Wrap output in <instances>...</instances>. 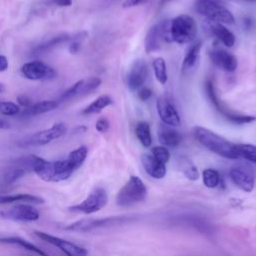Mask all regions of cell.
<instances>
[{
    "instance_id": "e0dca14e",
    "label": "cell",
    "mask_w": 256,
    "mask_h": 256,
    "mask_svg": "<svg viewBox=\"0 0 256 256\" xmlns=\"http://www.w3.org/2000/svg\"><path fill=\"white\" fill-rule=\"evenodd\" d=\"M141 163L148 175L155 179H161L166 175L167 169L165 164L158 161L152 154L144 153L141 155Z\"/></svg>"
},
{
    "instance_id": "30bf717a",
    "label": "cell",
    "mask_w": 256,
    "mask_h": 256,
    "mask_svg": "<svg viewBox=\"0 0 256 256\" xmlns=\"http://www.w3.org/2000/svg\"><path fill=\"white\" fill-rule=\"evenodd\" d=\"M34 233L39 239L57 247L60 251H62L67 256H87L88 254V251L84 247L79 246L63 238H60L42 231H35Z\"/></svg>"
},
{
    "instance_id": "2e32d148",
    "label": "cell",
    "mask_w": 256,
    "mask_h": 256,
    "mask_svg": "<svg viewBox=\"0 0 256 256\" xmlns=\"http://www.w3.org/2000/svg\"><path fill=\"white\" fill-rule=\"evenodd\" d=\"M209 57L212 63L219 69L226 72H234L237 68V58L223 49H214L210 51Z\"/></svg>"
},
{
    "instance_id": "603a6c76",
    "label": "cell",
    "mask_w": 256,
    "mask_h": 256,
    "mask_svg": "<svg viewBox=\"0 0 256 256\" xmlns=\"http://www.w3.org/2000/svg\"><path fill=\"white\" fill-rule=\"evenodd\" d=\"M0 243L2 244H9V245H17L21 247L24 250H27L29 252H33L39 256H48L46 252H44L42 249H40L38 246L34 245L33 243L21 238V237H2L0 238Z\"/></svg>"
},
{
    "instance_id": "f546056e",
    "label": "cell",
    "mask_w": 256,
    "mask_h": 256,
    "mask_svg": "<svg viewBox=\"0 0 256 256\" xmlns=\"http://www.w3.org/2000/svg\"><path fill=\"white\" fill-rule=\"evenodd\" d=\"M83 87H84V79L77 81L74 83L70 88H68L66 91H64L61 96L58 99V102H62L65 100H69L71 98H74L76 96H82L83 94Z\"/></svg>"
},
{
    "instance_id": "52a82bcc",
    "label": "cell",
    "mask_w": 256,
    "mask_h": 256,
    "mask_svg": "<svg viewBox=\"0 0 256 256\" xmlns=\"http://www.w3.org/2000/svg\"><path fill=\"white\" fill-rule=\"evenodd\" d=\"M132 218L127 216H113L99 219H81L74 223H71L65 227V230L75 232H89L99 228H105L124 224L131 221Z\"/></svg>"
},
{
    "instance_id": "60d3db41",
    "label": "cell",
    "mask_w": 256,
    "mask_h": 256,
    "mask_svg": "<svg viewBox=\"0 0 256 256\" xmlns=\"http://www.w3.org/2000/svg\"><path fill=\"white\" fill-rule=\"evenodd\" d=\"M54 2L61 7H68L72 5V0H54Z\"/></svg>"
},
{
    "instance_id": "d4e9b609",
    "label": "cell",
    "mask_w": 256,
    "mask_h": 256,
    "mask_svg": "<svg viewBox=\"0 0 256 256\" xmlns=\"http://www.w3.org/2000/svg\"><path fill=\"white\" fill-rule=\"evenodd\" d=\"M113 103L112 98L107 95H101L98 98H96L92 103H90L83 111L82 113L85 115H89V114H97L99 112H101L104 108H106L107 106L111 105Z\"/></svg>"
},
{
    "instance_id": "4316f807",
    "label": "cell",
    "mask_w": 256,
    "mask_h": 256,
    "mask_svg": "<svg viewBox=\"0 0 256 256\" xmlns=\"http://www.w3.org/2000/svg\"><path fill=\"white\" fill-rule=\"evenodd\" d=\"M152 67H153L154 75L157 81L162 85L166 84L168 80V75H167V67H166L165 60L162 57L155 58L152 62Z\"/></svg>"
},
{
    "instance_id": "277c9868",
    "label": "cell",
    "mask_w": 256,
    "mask_h": 256,
    "mask_svg": "<svg viewBox=\"0 0 256 256\" xmlns=\"http://www.w3.org/2000/svg\"><path fill=\"white\" fill-rule=\"evenodd\" d=\"M194 8L209 21L228 25L235 23L233 14L218 0H196Z\"/></svg>"
},
{
    "instance_id": "d6986e66",
    "label": "cell",
    "mask_w": 256,
    "mask_h": 256,
    "mask_svg": "<svg viewBox=\"0 0 256 256\" xmlns=\"http://www.w3.org/2000/svg\"><path fill=\"white\" fill-rule=\"evenodd\" d=\"M207 27L209 32L214 37H216L221 43H223L226 47H232L235 44V35L223 24L209 21Z\"/></svg>"
},
{
    "instance_id": "1f68e13d",
    "label": "cell",
    "mask_w": 256,
    "mask_h": 256,
    "mask_svg": "<svg viewBox=\"0 0 256 256\" xmlns=\"http://www.w3.org/2000/svg\"><path fill=\"white\" fill-rule=\"evenodd\" d=\"M69 38H70V37H69L68 35H66V34L56 36V37L50 39L49 41H47V42H45V43H42V44H40L39 46H37L36 49H35V51L38 52V53L47 52V51L53 49L54 47L58 46L59 44H61V43H63V42H66L67 40H69Z\"/></svg>"
},
{
    "instance_id": "9a60e30c",
    "label": "cell",
    "mask_w": 256,
    "mask_h": 256,
    "mask_svg": "<svg viewBox=\"0 0 256 256\" xmlns=\"http://www.w3.org/2000/svg\"><path fill=\"white\" fill-rule=\"evenodd\" d=\"M148 76V66L147 63L143 59L136 60L128 73L127 76V84L131 91L139 90L143 87Z\"/></svg>"
},
{
    "instance_id": "7a4b0ae2",
    "label": "cell",
    "mask_w": 256,
    "mask_h": 256,
    "mask_svg": "<svg viewBox=\"0 0 256 256\" xmlns=\"http://www.w3.org/2000/svg\"><path fill=\"white\" fill-rule=\"evenodd\" d=\"M32 171L43 181L61 182L72 176L75 172L67 159L58 161H47L41 157L33 155Z\"/></svg>"
},
{
    "instance_id": "b9f144b4",
    "label": "cell",
    "mask_w": 256,
    "mask_h": 256,
    "mask_svg": "<svg viewBox=\"0 0 256 256\" xmlns=\"http://www.w3.org/2000/svg\"><path fill=\"white\" fill-rule=\"evenodd\" d=\"M9 127H10L9 123H8L6 120L0 118V130H1V129H8Z\"/></svg>"
},
{
    "instance_id": "7bdbcfd3",
    "label": "cell",
    "mask_w": 256,
    "mask_h": 256,
    "mask_svg": "<svg viewBox=\"0 0 256 256\" xmlns=\"http://www.w3.org/2000/svg\"><path fill=\"white\" fill-rule=\"evenodd\" d=\"M234 2H240V3H249V4H255L256 0H231Z\"/></svg>"
},
{
    "instance_id": "f6af8a7d",
    "label": "cell",
    "mask_w": 256,
    "mask_h": 256,
    "mask_svg": "<svg viewBox=\"0 0 256 256\" xmlns=\"http://www.w3.org/2000/svg\"><path fill=\"white\" fill-rule=\"evenodd\" d=\"M5 89H6L5 85H4L3 83H1V82H0V93H3V92L5 91Z\"/></svg>"
},
{
    "instance_id": "d590c367",
    "label": "cell",
    "mask_w": 256,
    "mask_h": 256,
    "mask_svg": "<svg viewBox=\"0 0 256 256\" xmlns=\"http://www.w3.org/2000/svg\"><path fill=\"white\" fill-rule=\"evenodd\" d=\"M152 96V90L148 87H141L138 90V97L141 101H147Z\"/></svg>"
},
{
    "instance_id": "74e56055",
    "label": "cell",
    "mask_w": 256,
    "mask_h": 256,
    "mask_svg": "<svg viewBox=\"0 0 256 256\" xmlns=\"http://www.w3.org/2000/svg\"><path fill=\"white\" fill-rule=\"evenodd\" d=\"M149 0H125L122 4V7L123 8H131V7H135V6L145 4Z\"/></svg>"
},
{
    "instance_id": "bcb514c9",
    "label": "cell",
    "mask_w": 256,
    "mask_h": 256,
    "mask_svg": "<svg viewBox=\"0 0 256 256\" xmlns=\"http://www.w3.org/2000/svg\"><path fill=\"white\" fill-rule=\"evenodd\" d=\"M168 1H170V0H161L159 4H160V6H163V5H165Z\"/></svg>"
},
{
    "instance_id": "ffe728a7",
    "label": "cell",
    "mask_w": 256,
    "mask_h": 256,
    "mask_svg": "<svg viewBox=\"0 0 256 256\" xmlns=\"http://www.w3.org/2000/svg\"><path fill=\"white\" fill-rule=\"evenodd\" d=\"M201 47H202L201 41H196V42L190 44V46L188 47V49L185 53L184 59H183V63H182V71L183 72L190 71L191 69L195 68V66L199 62Z\"/></svg>"
},
{
    "instance_id": "9c48e42d",
    "label": "cell",
    "mask_w": 256,
    "mask_h": 256,
    "mask_svg": "<svg viewBox=\"0 0 256 256\" xmlns=\"http://www.w3.org/2000/svg\"><path fill=\"white\" fill-rule=\"evenodd\" d=\"M107 202L108 196L105 189L98 187L95 188L81 203L71 206L69 210L83 214H92L101 210Z\"/></svg>"
},
{
    "instance_id": "ac0fdd59",
    "label": "cell",
    "mask_w": 256,
    "mask_h": 256,
    "mask_svg": "<svg viewBox=\"0 0 256 256\" xmlns=\"http://www.w3.org/2000/svg\"><path fill=\"white\" fill-rule=\"evenodd\" d=\"M158 140L164 147H177L182 141V135L173 127L160 124L157 131Z\"/></svg>"
},
{
    "instance_id": "f1b7e54d",
    "label": "cell",
    "mask_w": 256,
    "mask_h": 256,
    "mask_svg": "<svg viewBox=\"0 0 256 256\" xmlns=\"http://www.w3.org/2000/svg\"><path fill=\"white\" fill-rule=\"evenodd\" d=\"M203 183L208 188H215L217 187L221 182L220 174L217 170L212 168H207L202 173Z\"/></svg>"
},
{
    "instance_id": "5bb4252c",
    "label": "cell",
    "mask_w": 256,
    "mask_h": 256,
    "mask_svg": "<svg viewBox=\"0 0 256 256\" xmlns=\"http://www.w3.org/2000/svg\"><path fill=\"white\" fill-rule=\"evenodd\" d=\"M158 115L163 124L171 127H177L181 124L180 116L174 105L165 97H159L156 102Z\"/></svg>"
},
{
    "instance_id": "e575fe53",
    "label": "cell",
    "mask_w": 256,
    "mask_h": 256,
    "mask_svg": "<svg viewBox=\"0 0 256 256\" xmlns=\"http://www.w3.org/2000/svg\"><path fill=\"white\" fill-rule=\"evenodd\" d=\"M95 128L98 132L104 133L109 129V121L105 117H101L96 121Z\"/></svg>"
},
{
    "instance_id": "7402d4cb",
    "label": "cell",
    "mask_w": 256,
    "mask_h": 256,
    "mask_svg": "<svg viewBox=\"0 0 256 256\" xmlns=\"http://www.w3.org/2000/svg\"><path fill=\"white\" fill-rule=\"evenodd\" d=\"M58 105H59V102L56 100L40 101L35 104H32L27 108H24L22 112V116H35V115L43 114L56 109Z\"/></svg>"
},
{
    "instance_id": "ba28073f",
    "label": "cell",
    "mask_w": 256,
    "mask_h": 256,
    "mask_svg": "<svg viewBox=\"0 0 256 256\" xmlns=\"http://www.w3.org/2000/svg\"><path fill=\"white\" fill-rule=\"evenodd\" d=\"M67 127L64 123H56L49 129H45L42 131H38L32 135L27 136L19 145L21 147H30V146H43L51 141L60 138L62 135L65 134Z\"/></svg>"
},
{
    "instance_id": "d6a6232c",
    "label": "cell",
    "mask_w": 256,
    "mask_h": 256,
    "mask_svg": "<svg viewBox=\"0 0 256 256\" xmlns=\"http://www.w3.org/2000/svg\"><path fill=\"white\" fill-rule=\"evenodd\" d=\"M151 154L154 158L163 164H166L170 159V153L168 149L164 146H155L151 150Z\"/></svg>"
},
{
    "instance_id": "836d02e7",
    "label": "cell",
    "mask_w": 256,
    "mask_h": 256,
    "mask_svg": "<svg viewBox=\"0 0 256 256\" xmlns=\"http://www.w3.org/2000/svg\"><path fill=\"white\" fill-rule=\"evenodd\" d=\"M20 112L19 105L13 102H0V113L6 116H14Z\"/></svg>"
},
{
    "instance_id": "cb8c5ba5",
    "label": "cell",
    "mask_w": 256,
    "mask_h": 256,
    "mask_svg": "<svg viewBox=\"0 0 256 256\" xmlns=\"http://www.w3.org/2000/svg\"><path fill=\"white\" fill-rule=\"evenodd\" d=\"M135 135L139 142L146 148L152 144V135L150 125L146 121H140L135 126Z\"/></svg>"
},
{
    "instance_id": "ee69618b",
    "label": "cell",
    "mask_w": 256,
    "mask_h": 256,
    "mask_svg": "<svg viewBox=\"0 0 256 256\" xmlns=\"http://www.w3.org/2000/svg\"><path fill=\"white\" fill-rule=\"evenodd\" d=\"M244 24H245V27L247 29H250L251 26H252V20L251 19H245L244 20Z\"/></svg>"
},
{
    "instance_id": "5b68a950",
    "label": "cell",
    "mask_w": 256,
    "mask_h": 256,
    "mask_svg": "<svg viewBox=\"0 0 256 256\" xmlns=\"http://www.w3.org/2000/svg\"><path fill=\"white\" fill-rule=\"evenodd\" d=\"M172 41L178 44L191 43L197 34V24L190 15L182 14L170 20Z\"/></svg>"
},
{
    "instance_id": "4dcf8cb0",
    "label": "cell",
    "mask_w": 256,
    "mask_h": 256,
    "mask_svg": "<svg viewBox=\"0 0 256 256\" xmlns=\"http://www.w3.org/2000/svg\"><path fill=\"white\" fill-rule=\"evenodd\" d=\"M239 158L256 163V146L252 144H237Z\"/></svg>"
},
{
    "instance_id": "83f0119b",
    "label": "cell",
    "mask_w": 256,
    "mask_h": 256,
    "mask_svg": "<svg viewBox=\"0 0 256 256\" xmlns=\"http://www.w3.org/2000/svg\"><path fill=\"white\" fill-rule=\"evenodd\" d=\"M180 169L182 170L183 174L186 178L194 181L199 178V172L197 170V167L186 157H181L179 160Z\"/></svg>"
},
{
    "instance_id": "8992f818",
    "label": "cell",
    "mask_w": 256,
    "mask_h": 256,
    "mask_svg": "<svg viewBox=\"0 0 256 256\" xmlns=\"http://www.w3.org/2000/svg\"><path fill=\"white\" fill-rule=\"evenodd\" d=\"M162 41L173 42L170 32V20L161 21L149 28L144 41L146 53L150 54L158 51L161 48Z\"/></svg>"
},
{
    "instance_id": "8d00e7d4",
    "label": "cell",
    "mask_w": 256,
    "mask_h": 256,
    "mask_svg": "<svg viewBox=\"0 0 256 256\" xmlns=\"http://www.w3.org/2000/svg\"><path fill=\"white\" fill-rule=\"evenodd\" d=\"M17 102L19 104V106H22L24 108H27L29 106H31L33 103H32V99L25 95V94H21V95H18L17 96Z\"/></svg>"
},
{
    "instance_id": "4fadbf2b",
    "label": "cell",
    "mask_w": 256,
    "mask_h": 256,
    "mask_svg": "<svg viewBox=\"0 0 256 256\" xmlns=\"http://www.w3.org/2000/svg\"><path fill=\"white\" fill-rule=\"evenodd\" d=\"M22 75L29 80H50L56 77V71L39 60L27 62L21 67Z\"/></svg>"
},
{
    "instance_id": "8fae6325",
    "label": "cell",
    "mask_w": 256,
    "mask_h": 256,
    "mask_svg": "<svg viewBox=\"0 0 256 256\" xmlns=\"http://www.w3.org/2000/svg\"><path fill=\"white\" fill-rule=\"evenodd\" d=\"M229 176L232 182L242 191L251 192L254 188L255 177L253 169L247 164H237L231 167Z\"/></svg>"
},
{
    "instance_id": "484cf974",
    "label": "cell",
    "mask_w": 256,
    "mask_h": 256,
    "mask_svg": "<svg viewBox=\"0 0 256 256\" xmlns=\"http://www.w3.org/2000/svg\"><path fill=\"white\" fill-rule=\"evenodd\" d=\"M87 154H88V148L86 146H80L77 149L71 151L66 159L69 161V163L72 165V167L76 171L82 166V164L86 160Z\"/></svg>"
},
{
    "instance_id": "6da1fadb",
    "label": "cell",
    "mask_w": 256,
    "mask_h": 256,
    "mask_svg": "<svg viewBox=\"0 0 256 256\" xmlns=\"http://www.w3.org/2000/svg\"><path fill=\"white\" fill-rule=\"evenodd\" d=\"M193 133L196 140L209 151L227 159L239 158L237 144L223 136L201 126L194 127Z\"/></svg>"
},
{
    "instance_id": "44dd1931",
    "label": "cell",
    "mask_w": 256,
    "mask_h": 256,
    "mask_svg": "<svg viewBox=\"0 0 256 256\" xmlns=\"http://www.w3.org/2000/svg\"><path fill=\"white\" fill-rule=\"evenodd\" d=\"M17 202H23L28 204H42L44 203V199L32 195V194H12V195H0V205L5 204H11V203H17Z\"/></svg>"
},
{
    "instance_id": "3957f363",
    "label": "cell",
    "mask_w": 256,
    "mask_h": 256,
    "mask_svg": "<svg viewBox=\"0 0 256 256\" xmlns=\"http://www.w3.org/2000/svg\"><path fill=\"white\" fill-rule=\"evenodd\" d=\"M146 196L147 188L144 182L139 177L132 175L119 190L116 203L121 207H130L143 201Z\"/></svg>"
},
{
    "instance_id": "ab89813d",
    "label": "cell",
    "mask_w": 256,
    "mask_h": 256,
    "mask_svg": "<svg viewBox=\"0 0 256 256\" xmlns=\"http://www.w3.org/2000/svg\"><path fill=\"white\" fill-rule=\"evenodd\" d=\"M79 49H80V43H79V42L74 41V42H72V43L69 45V51H70V53L75 54V53H77V52L79 51Z\"/></svg>"
},
{
    "instance_id": "f35d334b",
    "label": "cell",
    "mask_w": 256,
    "mask_h": 256,
    "mask_svg": "<svg viewBox=\"0 0 256 256\" xmlns=\"http://www.w3.org/2000/svg\"><path fill=\"white\" fill-rule=\"evenodd\" d=\"M9 66V63H8V59L3 56V55H0V72H3V71H6L7 68Z\"/></svg>"
},
{
    "instance_id": "7c38bea8",
    "label": "cell",
    "mask_w": 256,
    "mask_h": 256,
    "mask_svg": "<svg viewBox=\"0 0 256 256\" xmlns=\"http://www.w3.org/2000/svg\"><path fill=\"white\" fill-rule=\"evenodd\" d=\"M0 216L2 218L12 220V221H19V222H33L39 219L40 213L37 208L33 205L24 203V204H17L9 209L3 210L0 212Z\"/></svg>"
}]
</instances>
